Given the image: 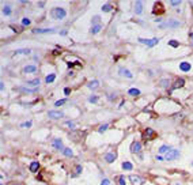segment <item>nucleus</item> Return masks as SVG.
Masks as SVG:
<instances>
[{"label": "nucleus", "instance_id": "9", "mask_svg": "<svg viewBox=\"0 0 193 185\" xmlns=\"http://www.w3.org/2000/svg\"><path fill=\"white\" fill-rule=\"evenodd\" d=\"M55 29H34V33L38 34H48V33H55Z\"/></svg>", "mask_w": 193, "mask_h": 185}, {"label": "nucleus", "instance_id": "42", "mask_svg": "<svg viewBox=\"0 0 193 185\" xmlns=\"http://www.w3.org/2000/svg\"><path fill=\"white\" fill-rule=\"evenodd\" d=\"M80 171H82V166H79V165H78V166H76V174L80 173Z\"/></svg>", "mask_w": 193, "mask_h": 185}, {"label": "nucleus", "instance_id": "38", "mask_svg": "<svg viewBox=\"0 0 193 185\" xmlns=\"http://www.w3.org/2000/svg\"><path fill=\"white\" fill-rule=\"evenodd\" d=\"M21 127H22V128H29V127H31V121H27V123H23Z\"/></svg>", "mask_w": 193, "mask_h": 185}, {"label": "nucleus", "instance_id": "46", "mask_svg": "<svg viewBox=\"0 0 193 185\" xmlns=\"http://www.w3.org/2000/svg\"><path fill=\"white\" fill-rule=\"evenodd\" d=\"M0 88H1V91H3V90H4V85H3V82H1V83H0Z\"/></svg>", "mask_w": 193, "mask_h": 185}, {"label": "nucleus", "instance_id": "28", "mask_svg": "<svg viewBox=\"0 0 193 185\" xmlns=\"http://www.w3.org/2000/svg\"><path fill=\"white\" fill-rule=\"evenodd\" d=\"M40 85V79H33L27 82V86H38Z\"/></svg>", "mask_w": 193, "mask_h": 185}, {"label": "nucleus", "instance_id": "43", "mask_svg": "<svg viewBox=\"0 0 193 185\" xmlns=\"http://www.w3.org/2000/svg\"><path fill=\"white\" fill-rule=\"evenodd\" d=\"M64 93H65V94L68 95V94H69V93H71V90H69V88H68V87H65V88H64Z\"/></svg>", "mask_w": 193, "mask_h": 185}, {"label": "nucleus", "instance_id": "35", "mask_svg": "<svg viewBox=\"0 0 193 185\" xmlns=\"http://www.w3.org/2000/svg\"><path fill=\"white\" fill-rule=\"evenodd\" d=\"M88 101H90L91 103H95L96 101H98V97H96V95H93V97H90V98H88Z\"/></svg>", "mask_w": 193, "mask_h": 185}, {"label": "nucleus", "instance_id": "47", "mask_svg": "<svg viewBox=\"0 0 193 185\" xmlns=\"http://www.w3.org/2000/svg\"><path fill=\"white\" fill-rule=\"evenodd\" d=\"M190 40H192V44H193V33H190Z\"/></svg>", "mask_w": 193, "mask_h": 185}, {"label": "nucleus", "instance_id": "19", "mask_svg": "<svg viewBox=\"0 0 193 185\" xmlns=\"http://www.w3.org/2000/svg\"><path fill=\"white\" fill-rule=\"evenodd\" d=\"M184 85H185V80H184V79H177L176 85H173V86H171V88H178V87H182Z\"/></svg>", "mask_w": 193, "mask_h": 185}, {"label": "nucleus", "instance_id": "11", "mask_svg": "<svg viewBox=\"0 0 193 185\" xmlns=\"http://www.w3.org/2000/svg\"><path fill=\"white\" fill-rule=\"evenodd\" d=\"M35 71H37L35 65H26V67L23 68V72H26V73H33V72H35Z\"/></svg>", "mask_w": 193, "mask_h": 185}, {"label": "nucleus", "instance_id": "8", "mask_svg": "<svg viewBox=\"0 0 193 185\" xmlns=\"http://www.w3.org/2000/svg\"><path fill=\"white\" fill-rule=\"evenodd\" d=\"M48 116H49L50 118H60V117H63V113L57 112V110H49Z\"/></svg>", "mask_w": 193, "mask_h": 185}, {"label": "nucleus", "instance_id": "17", "mask_svg": "<svg viewBox=\"0 0 193 185\" xmlns=\"http://www.w3.org/2000/svg\"><path fill=\"white\" fill-rule=\"evenodd\" d=\"M101 29H102V25H94L93 27H91V34H96V33H99Z\"/></svg>", "mask_w": 193, "mask_h": 185}, {"label": "nucleus", "instance_id": "32", "mask_svg": "<svg viewBox=\"0 0 193 185\" xmlns=\"http://www.w3.org/2000/svg\"><path fill=\"white\" fill-rule=\"evenodd\" d=\"M169 45H170V46H173V48H177L179 44H178V41H174V40H171V41H169Z\"/></svg>", "mask_w": 193, "mask_h": 185}, {"label": "nucleus", "instance_id": "10", "mask_svg": "<svg viewBox=\"0 0 193 185\" xmlns=\"http://www.w3.org/2000/svg\"><path fill=\"white\" fill-rule=\"evenodd\" d=\"M179 70H181L182 72H188V71H190V64L186 61H182L181 64H179Z\"/></svg>", "mask_w": 193, "mask_h": 185}, {"label": "nucleus", "instance_id": "5", "mask_svg": "<svg viewBox=\"0 0 193 185\" xmlns=\"http://www.w3.org/2000/svg\"><path fill=\"white\" fill-rule=\"evenodd\" d=\"M129 180H131V182L133 185H140L141 182H143V180L140 178L139 176H135V174H132V176H129Z\"/></svg>", "mask_w": 193, "mask_h": 185}, {"label": "nucleus", "instance_id": "20", "mask_svg": "<svg viewBox=\"0 0 193 185\" xmlns=\"http://www.w3.org/2000/svg\"><path fill=\"white\" fill-rule=\"evenodd\" d=\"M162 12H163L162 4H161V3H156V4H155V8H154V14H162Z\"/></svg>", "mask_w": 193, "mask_h": 185}, {"label": "nucleus", "instance_id": "12", "mask_svg": "<svg viewBox=\"0 0 193 185\" xmlns=\"http://www.w3.org/2000/svg\"><path fill=\"white\" fill-rule=\"evenodd\" d=\"M143 4H141V1H136V3H135V12H136V14H141V11H143Z\"/></svg>", "mask_w": 193, "mask_h": 185}, {"label": "nucleus", "instance_id": "22", "mask_svg": "<svg viewBox=\"0 0 193 185\" xmlns=\"http://www.w3.org/2000/svg\"><path fill=\"white\" fill-rule=\"evenodd\" d=\"M170 150H171V148H170L169 146H165V144H163V146H161V148H159V153H161V154H167Z\"/></svg>", "mask_w": 193, "mask_h": 185}, {"label": "nucleus", "instance_id": "7", "mask_svg": "<svg viewBox=\"0 0 193 185\" xmlns=\"http://www.w3.org/2000/svg\"><path fill=\"white\" fill-rule=\"evenodd\" d=\"M52 144L56 150H64V148H63V142L60 140V139H53Z\"/></svg>", "mask_w": 193, "mask_h": 185}, {"label": "nucleus", "instance_id": "27", "mask_svg": "<svg viewBox=\"0 0 193 185\" xmlns=\"http://www.w3.org/2000/svg\"><path fill=\"white\" fill-rule=\"evenodd\" d=\"M113 10V7L110 6V4H103L102 6V11L103 12H109V11H111Z\"/></svg>", "mask_w": 193, "mask_h": 185}, {"label": "nucleus", "instance_id": "44", "mask_svg": "<svg viewBox=\"0 0 193 185\" xmlns=\"http://www.w3.org/2000/svg\"><path fill=\"white\" fill-rule=\"evenodd\" d=\"M156 159H158V161H165V158L162 155H156Z\"/></svg>", "mask_w": 193, "mask_h": 185}, {"label": "nucleus", "instance_id": "15", "mask_svg": "<svg viewBox=\"0 0 193 185\" xmlns=\"http://www.w3.org/2000/svg\"><path fill=\"white\" fill-rule=\"evenodd\" d=\"M98 86H99V82H98V80H91L90 83H87V87L91 88V90H95Z\"/></svg>", "mask_w": 193, "mask_h": 185}, {"label": "nucleus", "instance_id": "31", "mask_svg": "<svg viewBox=\"0 0 193 185\" xmlns=\"http://www.w3.org/2000/svg\"><path fill=\"white\" fill-rule=\"evenodd\" d=\"M63 153H64V155H67V157H72V150H71V148H64V150H63Z\"/></svg>", "mask_w": 193, "mask_h": 185}, {"label": "nucleus", "instance_id": "33", "mask_svg": "<svg viewBox=\"0 0 193 185\" xmlns=\"http://www.w3.org/2000/svg\"><path fill=\"white\" fill-rule=\"evenodd\" d=\"M65 102H67V100H59V101L55 102V106H60V105H63V103H65Z\"/></svg>", "mask_w": 193, "mask_h": 185}, {"label": "nucleus", "instance_id": "29", "mask_svg": "<svg viewBox=\"0 0 193 185\" xmlns=\"http://www.w3.org/2000/svg\"><path fill=\"white\" fill-rule=\"evenodd\" d=\"M123 169H124V170H131V169H132V163H131V162H124V163H123Z\"/></svg>", "mask_w": 193, "mask_h": 185}, {"label": "nucleus", "instance_id": "26", "mask_svg": "<svg viewBox=\"0 0 193 185\" xmlns=\"http://www.w3.org/2000/svg\"><path fill=\"white\" fill-rule=\"evenodd\" d=\"M91 22H93V26L94 25H101V18L98 15H95V16H93V21Z\"/></svg>", "mask_w": 193, "mask_h": 185}, {"label": "nucleus", "instance_id": "21", "mask_svg": "<svg viewBox=\"0 0 193 185\" xmlns=\"http://www.w3.org/2000/svg\"><path fill=\"white\" fill-rule=\"evenodd\" d=\"M18 55H30V50L29 49H19L14 53V56H18Z\"/></svg>", "mask_w": 193, "mask_h": 185}, {"label": "nucleus", "instance_id": "3", "mask_svg": "<svg viewBox=\"0 0 193 185\" xmlns=\"http://www.w3.org/2000/svg\"><path fill=\"white\" fill-rule=\"evenodd\" d=\"M140 44H146L147 46H154L159 42V38H151V40H146V38H139Z\"/></svg>", "mask_w": 193, "mask_h": 185}, {"label": "nucleus", "instance_id": "45", "mask_svg": "<svg viewBox=\"0 0 193 185\" xmlns=\"http://www.w3.org/2000/svg\"><path fill=\"white\" fill-rule=\"evenodd\" d=\"M44 4H45L44 1H40V3H38V6H40V7H41V8H42V7H44Z\"/></svg>", "mask_w": 193, "mask_h": 185}, {"label": "nucleus", "instance_id": "13", "mask_svg": "<svg viewBox=\"0 0 193 185\" xmlns=\"http://www.w3.org/2000/svg\"><path fill=\"white\" fill-rule=\"evenodd\" d=\"M154 135H155V132H154L151 128H147L146 132H144V136H146V139H152V138H154Z\"/></svg>", "mask_w": 193, "mask_h": 185}, {"label": "nucleus", "instance_id": "41", "mask_svg": "<svg viewBox=\"0 0 193 185\" xmlns=\"http://www.w3.org/2000/svg\"><path fill=\"white\" fill-rule=\"evenodd\" d=\"M170 4H171V6H179L181 1H170Z\"/></svg>", "mask_w": 193, "mask_h": 185}, {"label": "nucleus", "instance_id": "4", "mask_svg": "<svg viewBox=\"0 0 193 185\" xmlns=\"http://www.w3.org/2000/svg\"><path fill=\"white\" fill-rule=\"evenodd\" d=\"M140 150H141V144H140V142H133V143L131 144V153L138 154V153H140Z\"/></svg>", "mask_w": 193, "mask_h": 185}, {"label": "nucleus", "instance_id": "16", "mask_svg": "<svg viewBox=\"0 0 193 185\" xmlns=\"http://www.w3.org/2000/svg\"><path fill=\"white\" fill-rule=\"evenodd\" d=\"M120 75H124V76H126V78H133V75H132L126 68H120Z\"/></svg>", "mask_w": 193, "mask_h": 185}, {"label": "nucleus", "instance_id": "6", "mask_svg": "<svg viewBox=\"0 0 193 185\" xmlns=\"http://www.w3.org/2000/svg\"><path fill=\"white\" fill-rule=\"evenodd\" d=\"M165 26H169V27H178V26H181V23H179L178 21H169V22H166V23L161 25V27H165Z\"/></svg>", "mask_w": 193, "mask_h": 185}, {"label": "nucleus", "instance_id": "25", "mask_svg": "<svg viewBox=\"0 0 193 185\" xmlns=\"http://www.w3.org/2000/svg\"><path fill=\"white\" fill-rule=\"evenodd\" d=\"M125 176H118L117 177V185H125Z\"/></svg>", "mask_w": 193, "mask_h": 185}, {"label": "nucleus", "instance_id": "14", "mask_svg": "<svg viewBox=\"0 0 193 185\" xmlns=\"http://www.w3.org/2000/svg\"><path fill=\"white\" fill-rule=\"evenodd\" d=\"M105 159H106V162H108V163H111V162L116 159V154H113V153L106 154V155H105Z\"/></svg>", "mask_w": 193, "mask_h": 185}, {"label": "nucleus", "instance_id": "2", "mask_svg": "<svg viewBox=\"0 0 193 185\" xmlns=\"http://www.w3.org/2000/svg\"><path fill=\"white\" fill-rule=\"evenodd\" d=\"M179 157V151L178 150H174V148H171V150L169 151V153L165 155V159H167V161H173V159H177Z\"/></svg>", "mask_w": 193, "mask_h": 185}, {"label": "nucleus", "instance_id": "30", "mask_svg": "<svg viewBox=\"0 0 193 185\" xmlns=\"http://www.w3.org/2000/svg\"><path fill=\"white\" fill-rule=\"evenodd\" d=\"M3 14L8 16V15L11 14V7H10V6H4V8H3Z\"/></svg>", "mask_w": 193, "mask_h": 185}, {"label": "nucleus", "instance_id": "24", "mask_svg": "<svg viewBox=\"0 0 193 185\" xmlns=\"http://www.w3.org/2000/svg\"><path fill=\"white\" fill-rule=\"evenodd\" d=\"M55 79H56V75H55V73H50V75H48V76L45 78V82H46V83H52Z\"/></svg>", "mask_w": 193, "mask_h": 185}, {"label": "nucleus", "instance_id": "39", "mask_svg": "<svg viewBox=\"0 0 193 185\" xmlns=\"http://www.w3.org/2000/svg\"><path fill=\"white\" fill-rule=\"evenodd\" d=\"M65 125H67L68 128H71V129H73V128H75V124H73V123H71V121H67V123H65Z\"/></svg>", "mask_w": 193, "mask_h": 185}, {"label": "nucleus", "instance_id": "40", "mask_svg": "<svg viewBox=\"0 0 193 185\" xmlns=\"http://www.w3.org/2000/svg\"><path fill=\"white\" fill-rule=\"evenodd\" d=\"M101 185H110V181H109L108 178H103L102 182H101Z\"/></svg>", "mask_w": 193, "mask_h": 185}, {"label": "nucleus", "instance_id": "37", "mask_svg": "<svg viewBox=\"0 0 193 185\" xmlns=\"http://www.w3.org/2000/svg\"><path fill=\"white\" fill-rule=\"evenodd\" d=\"M161 85L163 86V87H167V86H169V80H167V79H162L161 80Z\"/></svg>", "mask_w": 193, "mask_h": 185}, {"label": "nucleus", "instance_id": "34", "mask_svg": "<svg viewBox=\"0 0 193 185\" xmlns=\"http://www.w3.org/2000/svg\"><path fill=\"white\" fill-rule=\"evenodd\" d=\"M22 25H23V26H29V25H30V19L23 18V19H22Z\"/></svg>", "mask_w": 193, "mask_h": 185}, {"label": "nucleus", "instance_id": "36", "mask_svg": "<svg viewBox=\"0 0 193 185\" xmlns=\"http://www.w3.org/2000/svg\"><path fill=\"white\" fill-rule=\"evenodd\" d=\"M108 124H103V125H101L99 127V129H98V131H99V132H103V131H106V129H108Z\"/></svg>", "mask_w": 193, "mask_h": 185}, {"label": "nucleus", "instance_id": "18", "mask_svg": "<svg viewBox=\"0 0 193 185\" xmlns=\"http://www.w3.org/2000/svg\"><path fill=\"white\" fill-rule=\"evenodd\" d=\"M38 169H40V163H38V162H31V163H30V170H31L33 173L38 171Z\"/></svg>", "mask_w": 193, "mask_h": 185}, {"label": "nucleus", "instance_id": "1", "mask_svg": "<svg viewBox=\"0 0 193 185\" xmlns=\"http://www.w3.org/2000/svg\"><path fill=\"white\" fill-rule=\"evenodd\" d=\"M50 15H52L53 19H64L67 12H65V10L61 8V7H55V8H52V11H50Z\"/></svg>", "mask_w": 193, "mask_h": 185}, {"label": "nucleus", "instance_id": "23", "mask_svg": "<svg viewBox=\"0 0 193 185\" xmlns=\"http://www.w3.org/2000/svg\"><path fill=\"white\" fill-rule=\"evenodd\" d=\"M128 94L132 95V97H136V95L140 94V90H138V88H131V90L128 91Z\"/></svg>", "mask_w": 193, "mask_h": 185}]
</instances>
